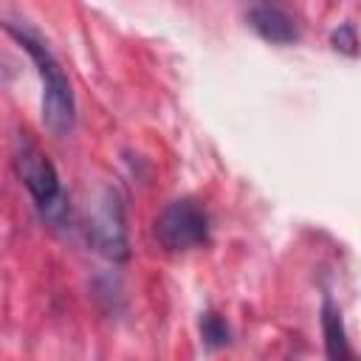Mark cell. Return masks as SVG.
<instances>
[{
    "instance_id": "obj_1",
    "label": "cell",
    "mask_w": 361,
    "mask_h": 361,
    "mask_svg": "<svg viewBox=\"0 0 361 361\" xmlns=\"http://www.w3.org/2000/svg\"><path fill=\"white\" fill-rule=\"evenodd\" d=\"M6 28L37 65V73L42 82V121H45L48 133L65 135L73 127V93H71V82H68L62 65L51 54L48 42H42V37L34 34L31 28L14 25V23H6Z\"/></svg>"
},
{
    "instance_id": "obj_2",
    "label": "cell",
    "mask_w": 361,
    "mask_h": 361,
    "mask_svg": "<svg viewBox=\"0 0 361 361\" xmlns=\"http://www.w3.org/2000/svg\"><path fill=\"white\" fill-rule=\"evenodd\" d=\"M14 169H17V178L23 180V186L28 189V195L34 197L37 209L51 223H59L65 217V195H62V186H59V175H56L51 158L28 135L17 138Z\"/></svg>"
},
{
    "instance_id": "obj_3",
    "label": "cell",
    "mask_w": 361,
    "mask_h": 361,
    "mask_svg": "<svg viewBox=\"0 0 361 361\" xmlns=\"http://www.w3.org/2000/svg\"><path fill=\"white\" fill-rule=\"evenodd\" d=\"M155 237L166 251H189L209 240V214L200 203L183 197L169 203L155 220Z\"/></svg>"
},
{
    "instance_id": "obj_4",
    "label": "cell",
    "mask_w": 361,
    "mask_h": 361,
    "mask_svg": "<svg viewBox=\"0 0 361 361\" xmlns=\"http://www.w3.org/2000/svg\"><path fill=\"white\" fill-rule=\"evenodd\" d=\"M93 243L99 251H104L113 259H121L127 254V240H124V220H121V206L116 195H107L96 220H93Z\"/></svg>"
},
{
    "instance_id": "obj_5",
    "label": "cell",
    "mask_w": 361,
    "mask_h": 361,
    "mask_svg": "<svg viewBox=\"0 0 361 361\" xmlns=\"http://www.w3.org/2000/svg\"><path fill=\"white\" fill-rule=\"evenodd\" d=\"M248 20H251V28L259 37H265L268 42L288 45V42L296 39V25H293L290 14H285L276 6H254L248 11Z\"/></svg>"
},
{
    "instance_id": "obj_6",
    "label": "cell",
    "mask_w": 361,
    "mask_h": 361,
    "mask_svg": "<svg viewBox=\"0 0 361 361\" xmlns=\"http://www.w3.org/2000/svg\"><path fill=\"white\" fill-rule=\"evenodd\" d=\"M322 327H324V347H327V358L330 361H355L347 333H344V322L341 313L336 310V305L327 299L324 310H322Z\"/></svg>"
},
{
    "instance_id": "obj_7",
    "label": "cell",
    "mask_w": 361,
    "mask_h": 361,
    "mask_svg": "<svg viewBox=\"0 0 361 361\" xmlns=\"http://www.w3.org/2000/svg\"><path fill=\"white\" fill-rule=\"evenodd\" d=\"M200 330H203L206 344H212V347H220V344L228 341V327H226V322L217 313H206L200 319Z\"/></svg>"
},
{
    "instance_id": "obj_8",
    "label": "cell",
    "mask_w": 361,
    "mask_h": 361,
    "mask_svg": "<svg viewBox=\"0 0 361 361\" xmlns=\"http://www.w3.org/2000/svg\"><path fill=\"white\" fill-rule=\"evenodd\" d=\"M358 45V39H355V28L353 25H341L336 34H333V48L336 51H344L347 56H355V48Z\"/></svg>"
}]
</instances>
